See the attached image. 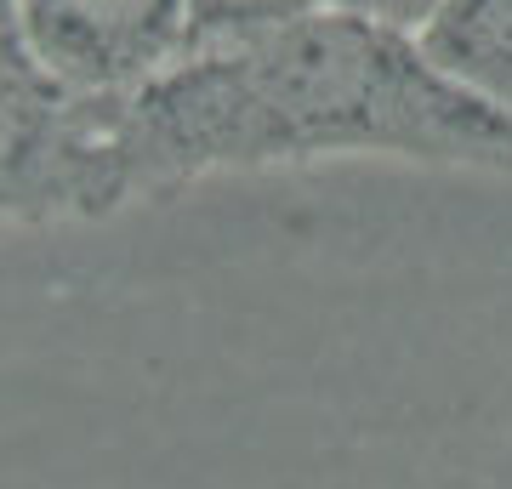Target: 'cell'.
<instances>
[{
	"instance_id": "obj_6",
	"label": "cell",
	"mask_w": 512,
	"mask_h": 489,
	"mask_svg": "<svg viewBox=\"0 0 512 489\" xmlns=\"http://www.w3.org/2000/svg\"><path fill=\"white\" fill-rule=\"evenodd\" d=\"M319 6H342V12H359V18H376V23H393V29L421 35L444 0H319Z\"/></svg>"
},
{
	"instance_id": "obj_4",
	"label": "cell",
	"mask_w": 512,
	"mask_h": 489,
	"mask_svg": "<svg viewBox=\"0 0 512 489\" xmlns=\"http://www.w3.org/2000/svg\"><path fill=\"white\" fill-rule=\"evenodd\" d=\"M421 46L512 126V0H444L421 29Z\"/></svg>"
},
{
	"instance_id": "obj_5",
	"label": "cell",
	"mask_w": 512,
	"mask_h": 489,
	"mask_svg": "<svg viewBox=\"0 0 512 489\" xmlns=\"http://www.w3.org/2000/svg\"><path fill=\"white\" fill-rule=\"evenodd\" d=\"M313 6L319 0H188V18H194V46H205V40H234L268 23L302 18Z\"/></svg>"
},
{
	"instance_id": "obj_1",
	"label": "cell",
	"mask_w": 512,
	"mask_h": 489,
	"mask_svg": "<svg viewBox=\"0 0 512 489\" xmlns=\"http://www.w3.org/2000/svg\"><path fill=\"white\" fill-rule=\"evenodd\" d=\"M114 200L302 160H416L512 171V126L427 57L421 35L313 6L188 46L148 86L97 103Z\"/></svg>"
},
{
	"instance_id": "obj_7",
	"label": "cell",
	"mask_w": 512,
	"mask_h": 489,
	"mask_svg": "<svg viewBox=\"0 0 512 489\" xmlns=\"http://www.w3.org/2000/svg\"><path fill=\"white\" fill-rule=\"evenodd\" d=\"M0 57H29L18 35V0H0Z\"/></svg>"
},
{
	"instance_id": "obj_2",
	"label": "cell",
	"mask_w": 512,
	"mask_h": 489,
	"mask_svg": "<svg viewBox=\"0 0 512 489\" xmlns=\"http://www.w3.org/2000/svg\"><path fill=\"white\" fill-rule=\"evenodd\" d=\"M97 103L57 91L35 57H0V222L114 211Z\"/></svg>"
},
{
	"instance_id": "obj_3",
	"label": "cell",
	"mask_w": 512,
	"mask_h": 489,
	"mask_svg": "<svg viewBox=\"0 0 512 489\" xmlns=\"http://www.w3.org/2000/svg\"><path fill=\"white\" fill-rule=\"evenodd\" d=\"M23 52L57 91L114 103L194 46L188 0H18Z\"/></svg>"
}]
</instances>
